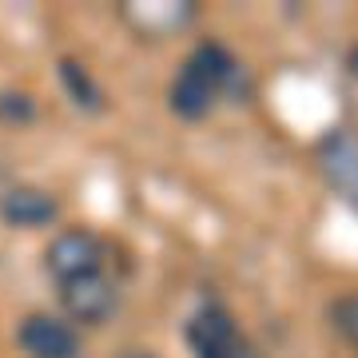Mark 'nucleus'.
Returning <instances> with one entry per match:
<instances>
[{"label": "nucleus", "instance_id": "obj_1", "mask_svg": "<svg viewBox=\"0 0 358 358\" xmlns=\"http://www.w3.org/2000/svg\"><path fill=\"white\" fill-rule=\"evenodd\" d=\"M247 96V72L235 60V52H227L219 40H203L192 56L183 60L179 76L171 80L167 92V108L179 120H207L223 100H239Z\"/></svg>", "mask_w": 358, "mask_h": 358}, {"label": "nucleus", "instance_id": "obj_2", "mask_svg": "<svg viewBox=\"0 0 358 358\" xmlns=\"http://www.w3.org/2000/svg\"><path fill=\"white\" fill-rule=\"evenodd\" d=\"M183 334H187V346H192L195 358H263L219 299L199 303Z\"/></svg>", "mask_w": 358, "mask_h": 358}, {"label": "nucleus", "instance_id": "obj_3", "mask_svg": "<svg viewBox=\"0 0 358 358\" xmlns=\"http://www.w3.org/2000/svg\"><path fill=\"white\" fill-rule=\"evenodd\" d=\"M56 299H60L64 322H72V327L76 322L80 327H103V322L115 319V310L124 303V291L108 271H92V275H80V279L56 282Z\"/></svg>", "mask_w": 358, "mask_h": 358}, {"label": "nucleus", "instance_id": "obj_4", "mask_svg": "<svg viewBox=\"0 0 358 358\" xmlns=\"http://www.w3.org/2000/svg\"><path fill=\"white\" fill-rule=\"evenodd\" d=\"M44 271L52 282H68L92 271H108V243L92 227H64L44 247Z\"/></svg>", "mask_w": 358, "mask_h": 358}, {"label": "nucleus", "instance_id": "obj_5", "mask_svg": "<svg viewBox=\"0 0 358 358\" xmlns=\"http://www.w3.org/2000/svg\"><path fill=\"white\" fill-rule=\"evenodd\" d=\"M16 343L28 358H80L84 350L80 331L56 315H28L16 327Z\"/></svg>", "mask_w": 358, "mask_h": 358}, {"label": "nucleus", "instance_id": "obj_6", "mask_svg": "<svg viewBox=\"0 0 358 358\" xmlns=\"http://www.w3.org/2000/svg\"><path fill=\"white\" fill-rule=\"evenodd\" d=\"M0 219L16 231H36V227H52L60 219V203L56 195L44 187H8L0 195Z\"/></svg>", "mask_w": 358, "mask_h": 358}, {"label": "nucleus", "instance_id": "obj_7", "mask_svg": "<svg viewBox=\"0 0 358 358\" xmlns=\"http://www.w3.org/2000/svg\"><path fill=\"white\" fill-rule=\"evenodd\" d=\"M322 176L343 199H350V192H355V140L346 128H334L322 140Z\"/></svg>", "mask_w": 358, "mask_h": 358}, {"label": "nucleus", "instance_id": "obj_8", "mask_svg": "<svg viewBox=\"0 0 358 358\" xmlns=\"http://www.w3.org/2000/svg\"><path fill=\"white\" fill-rule=\"evenodd\" d=\"M56 76H60V88L72 96V103H76L80 112H92V115L103 112V88L96 84V76L80 60H60Z\"/></svg>", "mask_w": 358, "mask_h": 358}, {"label": "nucleus", "instance_id": "obj_9", "mask_svg": "<svg viewBox=\"0 0 358 358\" xmlns=\"http://www.w3.org/2000/svg\"><path fill=\"white\" fill-rule=\"evenodd\" d=\"M36 100L28 96V92H0V120L4 124H13V128H20V124H32L36 120Z\"/></svg>", "mask_w": 358, "mask_h": 358}, {"label": "nucleus", "instance_id": "obj_10", "mask_svg": "<svg viewBox=\"0 0 358 358\" xmlns=\"http://www.w3.org/2000/svg\"><path fill=\"white\" fill-rule=\"evenodd\" d=\"M327 319L338 334H343L346 343L355 338V294H343V299H334L331 307H327Z\"/></svg>", "mask_w": 358, "mask_h": 358}, {"label": "nucleus", "instance_id": "obj_11", "mask_svg": "<svg viewBox=\"0 0 358 358\" xmlns=\"http://www.w3.org/2000/svg\"><path fill=\"white\" fill-rule=\"evenodd\" d=\"M120 358H155V355H152V350H124Z\"/></svg>", "mask_w": 358, "mask_h": 358}]
</instances>
